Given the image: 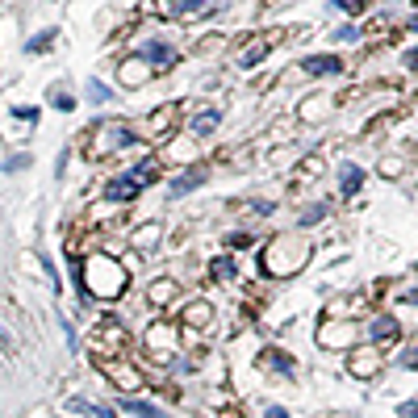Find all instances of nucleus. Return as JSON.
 Listing matches in <instances>:
<instances>
[{
	"mask_svg": "<svg viewBox=\"0 0 418 418\" xmlns=\"http://www.w3.org/2000/svg\"><path fill=\"white\" fill-rule=\"evenodd\" d=\"M335 4H339V8H360L364 0H335Z\"/></svg>",
	"mask_w": 418,
	"mask_h": 418,
	"instance_id": "nucleus-20",
	"label": "nucleus"
},
{
	"mask_svg": "<svg viewBox=\"0 0 418 418\" xmlns=\"http://www.w3.org/2000/svg\"><path fill=\"white\" fill-rule=\"evenodd\" d=\"M402 414H406V418H418V402H406V406H402Z\"/></svg>",
	"mask_w": 418,
	"mask_h": 418,
	"instance_id": "nucleus-18",
	"label": "nucleus"
},
{
	"mask_svg": "<svg viewBox=\"0 0 418 418\" xmlns=\"http://www.w3.org/2000/svg\"><path fill=\"white\" fill-rule=\"evenodd\" d=\"M326 218V205H310L306 214H301V226H314V222H323Z\"/></svg>",
	"mask_w": 418,
	"mask_h": 418,
	"instance_id": "nucleus-12",
	"label": "nucleus"
},
{
	"mask_svg": "<svg viewBox=\"0 0 418 418\" xmlns=\"http://www.w3.org/2000/svg\"><path fill=\"white\" fill-rule=\"evenodd\" d=\"M306 71H314V76H339L343 63H339L335 54H310V59H306Z\"/></svg>",
	"mask_w": 418,
	"mask_h": 418,
	"instance_id": "nucleus-3",
	"label": "nucleus"
},
{
	"mask_svg": "<svg viewBox=\"0 0 418 418\" xmlns=\"http://www.w3.org/2000/svg\"><path fill=\"white\" fill-rule=\"evenodd\" d=\"M205 4L201 0H172V4H163V13H172V17H185V13H201Z\"/></svg>",
	"mask_w": 418,
	"mask_h": 418,
	"instance_id": "nucleus-9",
	"label": "nucleus"
},
{
	"mask_svg": "<svg viewBox=\"0 0 418 418\" xmlns=\"http://www.w3.org/2000/svg\"><path fill=\"white\" fill-rule=\"evenodd\" d=\"M122 410H126V414H134V418H168L163 410H159V406H151V402H139V397H126V402H122Z\"/></svg>",
	"mask_w": 418,
	"mask_h": 418,
	"instance_id": "nucleus-6",
	"label": "nucleus"
},
{
	"mask_svg": "<svg viewBox=\"0 0 418 418\" xmlns=\"http://www.w3.org/2000/svg\"><path fill=\"white\" fill-rule=\"evenodd\" d=\"M264 418H293V414H289V410H280V406H272V410H268Z\"/></svg>",
	"mask_w": 418,
	"mask_h": 418,
	"instance_id": "nucleus-19",
	"label": "nucleus"
},
{
	"mask_svg": "<svg viewBox=\"0 0 418 418\" xmlns=\"http://www.w3.org/2000/svg\"><path fill=\"white\" fill-rule=\"evenodd\" d=\"M139 54L146 59V63H155V67H168V63H176V54H172V47H168V42H142Z\"/></svg>",
	"mask_w": 418,
	"mask_h": 418,
	"instance_id": "nucleus-2",
	"label": "nucleus"
},
{
	"mask_svg": "<svg viewBox=\"0 0 418 418\" xmlns=\"http://www.w3.org/2000/svg\"><path fill=\"white\" fill-rule=\"evenodd\" d=\"M71 105H76V100H71L67 93H59V96H54V109H71Z\"/></svg>",
	"mask_w": 418,
	"mask_h": 418,
	"instance_id": "nucleus-17",
	"label": "nucleus"
},
{
	"mask_svg": "<svg viewBox=\"0 0 418 418\" xmlns=\"http://www.w3.org/2000/svg\"><path fill=\"white\" fill-rule=\"evenodd\" d=\"M201 180H205V172H201V168H188V172H180V176L172 180V188H168V192H172V197H185V192H192Z\"/></svg>",
	"mask_w": 418,
	"mask_h": 418,
	"instance_id": "nucleus-4",
	"label": "nucleus"
},
{
	"mask_svg": "<svg viewBox=\"0 0 418 418\" xmlns=\"http://www.w3.org/2000/svg\"><path fill=\"white\" fill-rule=\"evenodd\" d=\"M88 96H93L96 105H100V100H109V96H113V93H109V88H105L100 80H93V84H88Z\"/></svg>",
	"mask_w": 418,
	"mask_h": 418,
	"instance_id": "nucleus-13",
	"label": "nucleus"
},
{
	"mask_svg": "<svg viewBox=\"0 0 418 418\" xmlns=\"http://www.w3.org/2000/svg\"><path fill=\"white\" fill-rule=\"evenodd\" d=\"M13 117H21V122H34V117H38V109H30V105H21V109H13Z\"/></svg>",
	"mask_w": 418,
	"mask_h": 418,
	"instance_id": "nucleus-16",
	"label": "nucleus"
},
{
	"mask_svg": "<svg viewBox=\"0 0 418 418\" xmlns=\"http://www.w3.org/2000/svg\"><path fill=\"white\" fill-rule=\"evenodd\" d=\"M218 122H222V113H218V109H201V113L192 117V134H214V130H218Z\"/></svg>",
	"mask_w": 418,
	"mask_h": 418,
	"instance_id": "nucleus-7",
	"label": "nucleus"
},
{
	"mask_svg": "<svg viewBox=\"0 0 418 418\" xmlns=\"http://www.w3.org/2000/svg\"><path fill=\"white\" fill-rule=\"evenodd\" d=\"M406 63H410V67H418V50H410V54H406Z\"/></svg>",
	"mask_w": 418,
	"mask_h": 418,
	"instance_id": "nucleus-21",
	"label": "nucleus"
},
{
	"mask_svg": "<svg viewBox=\"0 0 418 418\" xmlns=\"http://www.w3.org/2000/svg\"><path fill=\"white\" fill-rule=\"evenodd\" d=\"M360 185H364V168L343 163V168H339V188H343V192H356Z\"/></svg>",
	"mask_w": 418,
	"mask_h": 418,
	"instance_id": "nucleus-5",
	"label": "nucleus"
},
{
	"mask_svg": "<svg viewBox=\"0 0 418 418\" xmlns=\"http://www.w3.org/2000/svg\"><path fill=\"white\" fill-rule=\"evenodd\" d=\"M231 272H234V264H231V260H226V255H222V260L214 264V277H231Z\"/></svg>",
	"mask_w": 418,
	"mask_h": 418,
	"instance_id": "nucleus-15",
	"label": "nucleus"
},
{
	"mask_svg": "<svg viewBox=\"0 0 418 418\" xmlns=\"http://www.w3.org/2000/svg\"><path fill=\"white\" fill-rule=\"evenodd\" d=\"M71 410H76V414H88V418H113L105 406H93V402H84V397H71Z\"/></svg>",
	"mask_w": 418,
	"mask_h": 418,
	"instance_id": "nucleus-8",
	"label": "nucleus"
},
{
	"mask_svg": "<svg viewBox=\"0 0 418 418\" xmlns=\"http://www.w3.org/2000/svg\"><path fill=\"white\" fill-rule=\"evenodd\" d=\"M0 339H4V330H0Z\"/></svg>",
	"mask_w": 418,
	"mask_h": 418,
	"instance_id": "nucleus-23",
	"label": "nucleus"
},
{
	"mask_svg": "<svg viewBox=\"0 0 418 418\" xmlns=\"http://www.w3.org/2000/svg\"><path fill=\"white\" fill-rule=\"evenodd\" d=\"M142 180H155V163L151 159H142L134 172H126V176H117V180H109V201H134L142 192Z\"/></svg>",
	"mask_w": 418,
	"mask_h": 418,
	"instance_id": "nucleus-1",
	"label": "nucleus"
},
{
	"mask_svg": "<svg viewBox=\"0 0 418 418\" xmlns=\"http://www.w3.org/2000/svg\"><path fill=\"white\" fill-rule=\"evenodd\" d=\"M397 335V323L393 318H385V323H372V339H393Z\"/></svg>",
	"mask_w": 418,
	"mask_h": 418,
	"instance_id": "nucleus-11",
	"label": "nucleus"
},
{
	"mask_svg": "<svg viewBox=\"0 0 418 418\" xmlns=\"http://www.w3.org/2000/svg\"><path fill=\"white\" fill-rule=\"evenodd\" d=\"M50 42H54V30H42V34H34V38L25 42V50H30V54H42Z\"/></svg>",
	"mask_w": 418,
	"mask_h": 418,
	"instance_id": "nucleus-10",
	"label": "nucleus"
},
{
	"mask_svg": "<svg viewBox=\"0 0 418 418\" xmlns=\"http://www.w3.org/2000/svg\"><path fill=\"white\" fill-rule=\"evenodd\" d=\"M406 301H410V306H418V289H410V293H406Z\"/></svg>",
	"mask_w": 418,
	"mask_h": 418,
	"instance_id": "nucleus-22",
	"label": "nucleus"
},
{
	"mask_svg": "<svg viewBox=\"0 0 418 418\" xmlns=\"http://www.w3.org/2000/svg\"><path fill=\"white\" fill-rule=\"evenodd\" d=\"M335 38H339V42H356V38H360V30H356V25H339V30H335Z\"/></svg>",
	"mask_w": 418,
	"mask_h": 418,
	"instance_id": "nucleus-14",
	"label": "nucleus"
}]
</instances>
